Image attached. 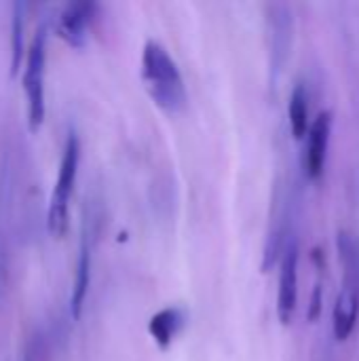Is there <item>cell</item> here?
Instances as JSON below:
<instances>
[{
	"mask_svg": "<svg viewBox=\"0 0 359 361\" xmlns=\"http://www.w3.org/2000/svg\"><path fill=\"white\" fill-rule=\"evenodd\" d=\"M142 80L150 95V99L165 112V114H180L188 104V93L182 80V74L167 53V49L157 42L148 40L142 51Z\"/></svg>",
	"mask_w": 359,
	"mask_h": 361,
	"instance_id": "cell-1",
	"label": "cell"
},
{
	"mask_svg": "<svg viewBox=\"0 0 359 361\" xmlns=\"http://www.w3.org/2000/svg\"><path fill=\"white\" fill-rule=\"evenodd\" d=\"M78 154H80V144L74 133L68 135L66 148L61 154L59 171H57V182L51 195V207H49V228L55 235H63L68 228V203L70 195L76 182V171H78Z\"/></svg>",
	"mask_w": 359,
	"mask_h": 361,
	"instance_id": "cell-2",
	"label": "cell"
},
{
	"mask_svg": "<svg viewBox=\"0 0 359 361\" xmlns=\"http://www.w3.org/2000/svg\"><path fill=\"white\" fill-rule=\"evenodd\" d=\"M25 97H28V114L30 125L38 127L44 118V30L38 27L34 34L30 47H28V59H25Z\"/></svg>",
	"mask_w": 359,
	"mask_h": 361,
	"instance_id": "cell-3",
	"label": "cell"
},
{
	"mask_svg": "<svg viewBox=\"0 0 359 361\" xmlns=\"http://www.w3.org/2000/svg\"><path fill=\"white\" fill-rule=\"evenodd\" d=\"M267 38H269V53H271V70L275 76H279L292 53V38H294V17L288 4L281 2L267 4Z\"/></svg>",
	"mask_w": 359,
	"mask_h": 361,
	"instance_id": "cell-4",
	"label": "cell"
},
{
	"mask_svg": "<svg viewBox=\"0 0 359 361\" xmlns=\"http://www.w3.org/2000/svg\"><path fill=\"white\" fill-rule=\"evenodd\" d=\"M330 135H332V112L326 110L317 114V118L311 123V129L305 137V150H303V173L307 180L315 182L322 178L326 169L328 148H330Z\"/></svg>",
	"mask_w": 359,
	"mask_h": 361,
	"instance_id": "cell-5",
	"label": "cell"
},
{
	"mask_svg": "<svg viewBox=\"0 0 359 361\" xmlns=\"http://www.w3.org/2000/svg\"><path fill=\"white\" fill-rule=\"evenodd\" d=\"M298 302V241L292 237L281 254L279 290H277V317L281 326H290Z\"/></svg>",
	"mask_w": 359,
	"mask_h": 361,
	"instance_id": "cell-6",
	"label": "cell"
},
{
	"mask_svg": "<svg viewBox=\"0 0 359 361\" xmlns=\"http://www.w3.org/2000/svg\"><path fill=\"white\" fill-rule=\"evenodd\" d=\"M184 326H186V313L178 307H167L150 317L148 332H150L152 341L165 351L174 345V341L184 330Z\"/></svg>",
	"mask_w": 359,
	"mask_h": 361,
	"instance_id": "cell-7",
	"label": "cell"
},
{
	"mask_svg": "<svg viewBox=\"0 0 359 361\" xmlns=\"http://www.w3.org/2000/svg\"><path fill=\"white\" fill-rule=\"evenodd\" d=\"M359 317V292L341 288L332 309V334L336 341H347L355 330Z\"/></svg>",
	"mask_w": 359,
	"mask_h": 361,
	"instance_id": "cell-8",
	"label": "cell"
},
{
	"mask_svg": "<svg viewBox=\"0 0 359 361\" xmlns=\"http://www.w3.org/2000/svg\"><path fill=\"white\" fill-rule=\"evenodd\" d=\"M336 250L343 267V288L359 292V239L353 233L341 231L336 237Z\"/></svg>",
	"mask_w": 359,
	"mask_h": 361,
	"instance_id": "cell-9",
	"label": "cell"
},
{
	"mask_svg": "<svg viewBox=\"0 0 359 361\" xmlns=\"http://www.w3.org/2000/svg\"><path fill=\"white\" fill-rule=\"evenodd\" d=\"M95 11V4L91 2H70L59 17V30L72 44H83L87 23L91 21V15Z\"/></svg>",
	"mask_w": 359,
	"mask_h": 361,
	"instance_id": "cell-10",
	"label": "cell"
},
{
	"mask_svg": "<svg viewBox=\"0 0 359 361\" xmlns=\"http://www.w3.org/2000/svg\"><path fill=\"white\" fill-rule=\"evenodd\" d=\"M288 116H290V131L296 140H305L309 129H311V118H309V95L303 85H296L290 102H288Z\"/></svg>",
	"mask_w": 359,
	"mask_h": 361,
	"instance_id": "cell-11",
	"label": "cell"
},
{
	"mask_svg": "<svg viewBox=\"0 0 359 361\" xmlns=\"http://www.w3.org/2000/svg\"><path fill=\"white\" fill-rule=\"evenodd\" d=\"M89 277H91V252L87 245V239H83V245L78 252V262H76L74 286H72V298H70V307H72L74 317H80L83 302H85V296L89 290Z\"/></svg>",
	"mask_w": 359,
	"mask_h": 361,
	"instance_id": "cell-12",
	"label": "cell"
},
{
	"mask_svg": "<svg viewBox=\"0 0 359 361\" xmlns=\"http://www.w3.org/2000/svg\"><path fill=\"white\" fill-rule=\"evenodd\" d=\"M23 11L25 4L23 2H15L13 8V70L19 68L21 63V55H23Z\"/></svg>",
	"mask_w": 359,
	"mask_h": 361,
	"instance_id": "cell-13",
	"label": "cell"
},
{
	"mask_svg": "<svg viewBox=\"0 0 359 361\" xmlns=\"http://www.w3.org/2000/svg\"><path fill=\"white\" fill-rule=\"evenodd\" d=\"M322 313V286L317 283L313 290V298H311V309H309V319L315 322Z\"/></svg>",
	"mask_w": 359,
	"mask_h": 361,
	"instance_id": "cell-14",
	"label": "cell"
}]
</instances>
